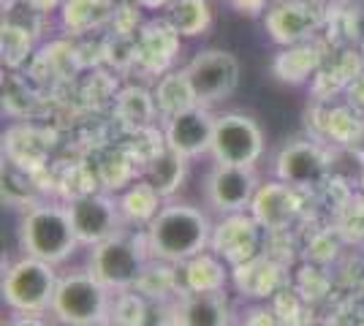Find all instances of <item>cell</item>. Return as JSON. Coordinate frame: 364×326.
Returning <instances> with one entry per match:
<instances>
[{
    "label": "cell",
    "instance_id": "12",
    "mask_svg": "<svg viewBox=\"0 0 364 326\" xmlns=\"http://www.w3.org/2000/svg\"><path fill=\"white\" fill-rule=\"evenodd\" d=\"M329 169V156L323 153L318 141L299 139L289 141L277 156H274V174L277 180L289 183L294 188L316 185Z\"/></svg>",
    "mask_w": 364,
    "mask_h": 326
},
{
    "label": "cell",
    "instance_id": "22",
    "mask_svg": "<svg viewBox=\"0 0 364 326\" xmlns=\"http://www.w3.org/2000/svg\"><path fill=\"white\" fill-rule=\"evenodd\" d=\"M164 202H166V199H164L147 180H136V183H131V185L120 193L117 207H120L122 223L139 226V229L144 232L152 220H155V215L161 212Z\"/></svg>",
    "mask_w": 364,
    "mask_h": 326
},
{
    "label": "cell",
    "instance_id": "34",
    "mask_svg": "<svg viewBox=\"0 0 364 326\" xmlns=\"http://www.w3.org/2000/svg\"><path fill=\"white\" fill-rule=\"evenodd\" d=\"M95 326H131V324H125V321H120L117 315H112V313H109L107 318H104V321H98Z\"/></svg>",
    "mask_w": 364,
    "mask_h": 326
},
{
    "label": "cell",
    "instance_id": "2",
    "mask_svg": "<svg viewBox=\"0 0 364 326\" xmlns=\"http://www.w3.org/2000/svg\"><path fill=\"white\" fill-rule=\"evenodd\" d=\"M19 242L28 256L49 264H63L79 248L71 212L63 204H31L19 223Z\"/></svg>",
    "mask_w": 364,
    "mask_h": 326
},
{
    "label": "cell",
    "instance_id": "7",
    "mask_svg": "<svg viewBox=\"0 0 364 326\" xmlns=\"http://www.w3.org/2000/svg\"><path fill=\"white\" fill-rule=\"evenodd\" d=\"M326 0H272L264 11V28L274 44L291 47L323 31Z\"/></svg>",
    "mask_w": 364,
    "mask_h": 326
},
{
    "label": "cell",
    "instance_id": "28",
    "mask_svg": "<svg viewBox=\"0 0 364 326\" xmlns=\"http://www.w3.org/2000/svg\"><path fill=\"white\" fill-rule=\"evenodd\" d=\"M38 36H33L28 28H19L14 22H3V60L9 68H16L31 58L33 41Z\"/></svg>",
    "mask_w": 364,
    "mask_h": 326
},
{
    "label": "cell",
    "instance_id": "4",
    "mask_svg": "<svg viewBox=\"0 0 364 326\" xmlns=\"http://www.w3.org/2000/svg\"><path fill=\"white\" fill-rule=\"evenodd\" d=\"M150 250L144 242V234H114L104 242L90 248V269L95 278L107 286L109 291H131L136 288L139 278L150 264Z\"/></svg>",
    "mask_w": 364,
    "mask_h": 326
},
{
    "label": "cell",
    "instance_id": "35",
    "mask_svg": "<svg viewBox=\"0 0 364 326\" xmlns=\"http://www.w3.org/2000/svg\"><path fill=\"white\" fill-rule=\"evenodd\" d=\"M359 52H362V58H364V38L359 41Z\"/></svg>",
    "mask_w": 364,
    "mask_h": 326
},
{
    "label": "cell",
    "instance_id": "11",
    "mask_svg": "<svg viewBox=\"0 0 364 326\" xmlns=\"http://www.w3.org/2000/svg\"><path fill=\"white\" fill-rule=\"evenodd\" d=\"M215 134V114L210 107H196L177 112L164 120V136H166V147L174 153L185 156L188 161L198 156H207L213 147Z\"/></svg>",
    "mask_w": 364,
    "mask_h": 326
},
{
    "label": "cell",
    "instance_id": "16",
    "mask_svg": "<svg viewBox=\"0 0 364 326\" xmlns=\"http://www.w3.org/2000/svg\"><path fill=\"white\" fill-rule=\"evenodd\" d=\"M168 321L177 326H228L231 310L226 291H204V294L180 291L174 296Z\"/></svg>",
    "mask_w": 364,
    "mask_h": 326
},
{
    "label": "cell",
    "instance_id": "14",
    "mask_svg": "<svg viewBox=\"0 0 364 326\" xmlns=\"http://www.w3.org/2000/svg\"><path fill=\"white\" fill-rule=\"evenodd\" d=\"M180 41L182 36L168 25L166 16L144 22V28L134 38V65L152 74H166L180 52Z\"/></svg>",
    "mask_w": 364,
    "mask_h": 326
},
{
    "label": "cell",
    "instance_id": "21",
    "mask_svg": "<svg viewBox=\"0 0 364 326\" xmlns=\"http://www.w3.org/2000/svg\"><path fill=\"white\" fill-rule=\"evenodd\" d=\"M114 117L128 134L155 125V117H161V114H158V107H155L152 90L139 87V85L122 87L120 93L114 95Z\"/></svg>",
    "mask_w": 364,
    "mask_h": 326
},
{
    "label": "cell",
    "instance_id": "33",
    "mask_svg": "<svg viewBox=\"0 0 364 326\" xmlns=\"http://www.w3.org/2000/svg\"><path fill=\"white\" fill-rule=\"evenodd\" d=\"M144 9H168L174 0H139Z\"/></svg>",
    "mask_w": 364,
    "mask_h": 326
},
{
    "label": "cell",
    "instance_id": "37",
    "mask_svg": "<svg viewBox=\"0 0 364 326\" xmlns=\"http://www.w3.org/2000/svg\"><path fill=\"white\" fill-rule=\"evenodd\" d=\"M166 326H177V324H171V321H168V324Z\"/></svg>",
    "mask_w": 364,
    "mask_h": 326
},
{
    "label": "cell",
    "instance_id": "8",
    "mask_svg": "<svg viewBox=\"0 0 364 326\" xmlns=\"http://www.w3.org/2000/svg\"><path fill=\"white\" fill-rule=\"evenodd\" d=\"M191 87L201 107H215L226 101L240 85V63L231 52L223 49H204L185 65Z\"/></svg>",
    "mask_w": 364,
    "mask_h": 326
},
{
    "label": "cell",
    "instance_id": "1",
    "mask_svg": "<svg viewBox=\"0 0 364 326\" xmlns=\"http://www.w3.org/2000/svg\"><path fill=\"white\" fill-rule=\"evenodd\" d=\"M213 220L207 212L191 204L168 202L161 207L150 226L144 229V242L150 250L152 261L166 264H185L188 259L198 256L213 242Z\"/></svg>",
    "mask_w": 364,
    "mask_h": 326
},
{
    "label": "cell",
    "instance_id": "24",
    "mask_svg": "<svg viewBox=\"0 0 364 326\" xmlns=\"http://www.w3.org/2000/svg\"><path fill=\"white\" fill-rule=\"evenodd\" d=\"M152 95H155V107H158V114L166 120L177 112H185V109L196 107V93L191 87V79L185 74V68H171L166 74L158 77V85L152 87Z\"/></svg>",
    "mask_w": 364,
    "mask_h": 326
},
{
    "label": "cell",
    "instance_id": "27",
    "mask_svg": "<svg viewBox=\"0 0 364 326\" xmlns=\"http://www.w3.org/2000/svg\"><path fill=\"white\" fill-rule=\"evenodd\" d=\"M136 158L131 156L128 150H122V147H114V150H109L107 156L101 158V180L107 183V188L112 190H125V188L131 185V183H136L134 180V169H136V163H134Z\"/></svg>",
    "mask_w": 364,
    "mask_h": 326
},
{
    "label": "cell",
    "instance_id": "6",
    "mask_svg": "<svg viewBox=\"0 0 364 326\" xmlns=\"http://www.w3.org/2000/svg\"><path fill=\"white\" fill-rule=\"evenodd\" d=\"M210 156L215 163L256 166L264 156V134L253 117L242 112H226L215 117V134Z\"/></svg>",
    "mask_w": 364,
    "mask_h": 326
},
{
    "label": "cell",
    "instance_id": "17",
    "mask_svg": "<svg viewBox=\"0 0 364 326\" xmlns=\"http://www.w3.org/2000/svg\"><path fill=\"white\" fill-rule=\"evenodd\" d=\"M299 210L296 202V188L283 183V180H274L267 185H258L256 199L250 204V215L258 220L261 229L267 232H280L286 229L294 215Z\"/></svg>",
    "mask_w": 364,
    "mask_h": 326
},
{
    "label": "cell",
    "instance_id": "29",
    "mask_svg": "<svg viewBox=\"0 0 364 326\" xmlns=\"http://www.w3.org/2000/svg\"><path fill=\"white\" fill-rule=\"evenodd\" d=\"M269 3H272V0H228V6H231L234 11L247 14V16H264V11L269 9Z\"/></svg>",
    "mask_w": 364,
    "mask_h": 326
},
{
    "label": "cell",
    "instance_id": "32",
    "mask_svg": "<svg viewBox=\"0 0 364 326\" xmlns=\"http://www.w3.org/2000/svg\"><path fill=\"white\" fill-rule=\"evenodd\" d=\"M25 3H31L33 9H38V11H44V14H49V11L60 9L63 0H25Z\"/></svg>",
    "mask_w": 364,
    "mask_h": 326
},
{
    "label": "cell",
    "instance_id": "36",
    "mask_svg": "<svg viewBox=\"0 0 364 326\" xmlns=\"http://www.w3.org/2000/svg\"><path fill=\"white\" fill-rule=\"evenodd\" d=\"M362 193H364V171H362Z\"/></svg>",
    "mask_w": 364,
    "mask_h": 326
},
{
    "label": "cell",
    "instance_id": "15",
    "mask_svg": "<svg viewBox=\"0 0 364 326\" xmlns=\"http://www.w3.org/2000/svg\"><path fill=\"white\" fill-rule=\"evenodd\" d=\"M326 55H329V44L321 36H313L307 41L280 49L272 63V71L280 82L302 85L307 79H316L318 68L326 60Z\"/></svg>",
    "mask_w": 364,
    "mask_h": 326
},
{
    "label": "cell",
    "instance_id": "10",
    "mask_svg": "<svg viewBox=\"0 0 364 326\" xmlns=\"http://www.w3.org/2000/svg\"><path fill=\"white\" fill-rule=\"evenodd\" d=\"M71 212V223L79 237V245L92 248L109 237L122 232V215L117 199H109L104 193H79L65 204Z\"/></svg>",
    "mask_w": 364,
    "mask_h": 326
},
{
    "label": "cell",
    "instance_id": "30",
    "mask_svg": "<svg viewBox=\"0 0 364 326\" xmlns=\"http://www.w3.org/2000/svg\"><path fill=\"white\" fill-rule=\"evenodd\" d=\"M3 326H55L46 313H14Z\"/></svg>",
    "mask_w": 364,
    "mask_h": 326
},
{
    "label": "cell",
    "instance_id": "20",
    "mask_svg": "<svg viewBox=\"0 0 364 326\" xmlns=\"http://www.w3.org/2000/svg\"><path fill=\"white\" fill-rule=\"evenodd\" d=\"M58 11L63 31L74 38H82L107 28L114 11V0H63Z\"/></svg>",
    "mask_w": 364,
    "mask_h": 326
},
{
    "label": "cell",
    "instance_id": "31",
    "mask_svg": "<svg viewBox=\"0 0 364 326\" xmlns=\"http://www.w3.org/2000/svg\"><path fill=\"white\" fill-rule=\"evenodd\" d=\"M346 98H348L350 104H353V107H359L364 112V71L362 74H359V77L353 79V82H350L348 87H346Z\"/></svg>",
    "mask_w": 364,
    "mask_h": 326
},
{
    "label": "cell",
    "instance_id": "9",
    "mask_svg": "<svg viewBox=\"0 0 364 326\" xmlns=\"http://www.w3.org/2000/svg\"><path fill=\"white\" fill-rule=\"evenodd\" d=\"M256 166H228V163H215L207 183H204V196L207 204L220 215H234L250 210L258 190Z\"/></svg>",
    "mask_w": 364,
    "mask_h": 326
},
{
    "label": "cell",
    "instance_id": "3",
    "mask_svg": "<svg viewBox=\"0 0 364 326\" xmlns=\"http://www.w3.org/2000/svg\"><path fill=\"white\" fill-rule=\"evenodd\" d=\"M112 291L90 269H74L58 280L49 315L63 326H95L112 313Z\"/></svg>",
    "mask_w": 364,
    "mask_h": 326
},
{
    "label": "cell",
    "instance_id": "13",
    "mask_svg": "<svg viewBox=\"0 0 364 326\" xmlns=\"http://www.w3.org/2000/svg\"><path fill=\"white\" fill-rule=\"evenodd\" d=\"M261 226L253 215L245 212H234V215H223V220L213 229V242L210 248L226 259V264L240 266L250 259H256L258 237H261Z\"/></svg>",
    "mask_w": 364,
    "mask_h": 326
},
{
    "label": "cell",
    "instance_id": "5",
    "mask_svg": "<svg viewBox=\"0 0 364 326\" xmlns=\"http://www.w3.org/2000/svg\"><path fill=\"white\" fill-rule=\"evenodd\" d=\"M58 280V266L25 253L3 275V302L14 313H49Z\"/></svg>",
    "mask_w": 364,
    "mask_h": 326
},
{
    "label": "cell",
    "instance_id": "19",
    "mask_svg": "<svg viewBox=\"0 0 364 326\" xmlns=\"http://www.w3.org/2000/svg\"><path fill=\"white\" fill-rule=\"evenodd\" d=\"M228 266L213 248L201 250L198 256L180 264V291L204 294V291H226Z\"/></svg>",
    "mask_w": 364,
    "mask_h": 326
},
{
    "label": "cell",
    "instance_id": "25",
    "mask_svg": "<svg viewBox=\"0 0 364 326\" xmlns=\"http://www.w3.org/2000/svg\"><path fill=\"white\" fill-rule=\"evenodd\" d=\"M166 19L182 38L204 36L213 25V3L210 0H174L166 9Z\"/></svg>",
    "mask_w": 364,
    "mask_h": 326
},
{
    "label": "cell",
    "instance_id": "23",
    "mask_svg": "<svg viewBox=\"0 0 364 326\" xmlns=\"http://www.w3.org/2000/svg\"><path fill=\"white\" fill-rule=\"evenodd\" d=\"M185 174H188V158L174 153L171 147H164L141 166V180H147L166 202L182 188Z\"/></svg>",
    "mask_w": 364,
    "mask_h": 326
},
{
    "label": "cell",
    "instance_id": "26",
    "mask_svg": "<svg viewBox=\"0 0 364 326\" xmlns=\"http://www.w3.org/2000/svg\"><path fill=\"white\" fill-rule=\"evenodd\" d=\"M234 280H237V286H240V291L247 296H269L277 291V286H280V272H277V266L269 261V259H250V261H245V264L237 266V272H234Z\"/></svg>",
    "mask_w": 364,
    "mask_h": 326
},
{
    "label": "cell",
    "instance_id": "18",
    "mask_svg": "<svg viewBox=\"0 0 364 326\" xmlns=\"http://www.w3.org/2000/svg\"><path fill=\"white\" fill-rule=\"evenodd\" d=\"M321 131L329 136L334 144L356 147L364 139V112L353 107L348 98L346 101H332L321 98Z\"/></svg>",
    "mask_w": 364,
    "mask_h": 326
}]
</instances>
